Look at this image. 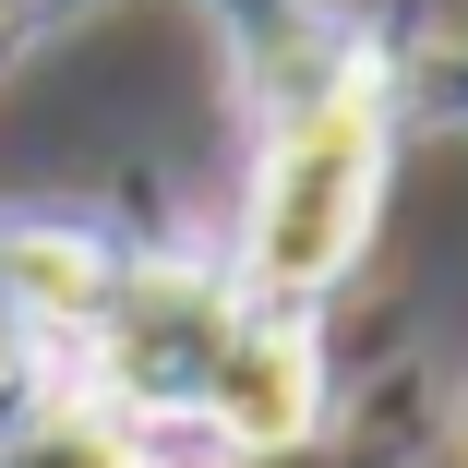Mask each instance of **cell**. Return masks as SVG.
Returning <instances> with one entry per match:
<instances>
[{
	"label": "cell",
	"instance_id": "1",
	"mask_svg": "<svg viewBox=\"0 0 468 468\" xmlns=\"http://www.w3.org/2000/svg\"><path fill=\"white\" fill-rule=\"evenodd\" d=\"M397 48L348 37L301 97H276L252 180H240V229H229V289L252 313H301L324 324V301L360 276L372 217H385V168H397Z\"/></svg>",
	"mask_w": 468,
	"mask_h": 468
},
{
	"label": "cell",
	"instance_id": "2",
	"mask_svg": "<svg viewBox=\"0 0 468 468\" xmlns=\"http://www.w3.org/2000/svg\"><path fill=\"white\" fill-rule=\"evenodd\" d=\"M336 409V372H324V324L301 313H252L229 324V348L205 360V397H193V432H180V468H252V456H289L313 444Z\"/></svg>",
	"mask_w": 468,
	"mask_h": 468
},
{
	"label": "cell",
	"instance_id": "3",
	"mask_svg": "<svg viewBox=\"0 0 468 468\" xmlns=\"http://www.w3.org/2000/svg\"><path fill=\"white\" fill-rule=\"evenodd\" d=\"M0 468H180L168 444H144L133 420H109L97 397H48L37 420L0 432Z\"/></svg>",
	"mask_w": 468,
	"mask_h": 468
},
{
	"label": "cell",
	"instance_id": "4",
	"mask_svg": "<svg viewBox=\"0 0 468 468\" xmlns=\"http://www.w3.org/2000/svg\"><path fill=\"white\" fill-rule=\"evenodd\" d=\"M444 444H456V456H468V385H456V409H444Z\"/></svg>",
	"mask_w": 468,
	"mask_h": 468
},
{
	"label": "cell",
	"instance_id": "5",
	"mask_svg": "<svg viewBox=\"0 0 468 468\" xmlns=\"http://www.w3.org/2000/svg\"><path fill=\"white\" fill-rule=\"evenodd\" d=\"M0 48H13V25H0Z\"/></svg>",
	"mask_w": 468,
	"mask_h": 468
}]
</instances>
